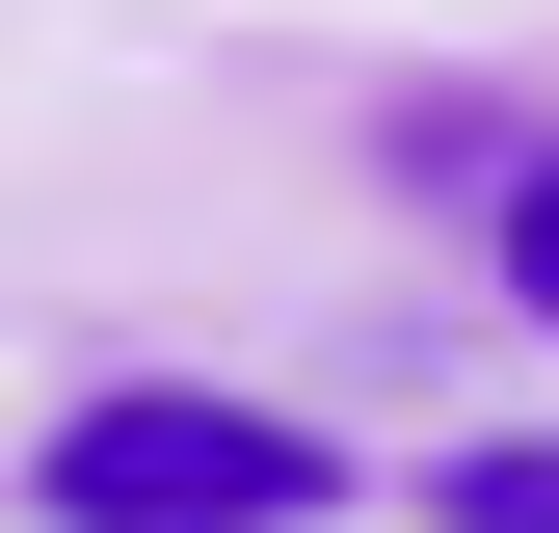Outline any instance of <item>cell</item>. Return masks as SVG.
Masks as SVG:
<instances>
[{"label":"cell","mask_w":559,"mask_h":533,"mask_svg":"<svg viewBox=\"0 0 559 533\" xmlns=\"http://www.w3.org/2000/svg\"><path fill=\"white\" fill-rule=\"evenodd\" d=\"M27 507H53V533H320V507H346V453L294 427V400H214V374H107L81 427L27 453Z\"/></svg>","instance_id":"1"},{"label":"cell","mask_w":559,"mask_h":533,"mask_svg":"<svg viewBox=\"0 0 559 533\" xmlns=\"http://www.w3.org/2000/svg\"><path fill=\"white\" fill-rule=\"evenodd\" d=\"M427 507H453V533H559V427H507V453H453Z\"/></svg>","instance_id":"2"},{"label":"cell","mask_w":559,"mask_h":533,"mask_svg":"<svg viewBox=\"0 0 559 533\" xmlns=\"http://www.w3.org/2000/svg\"><path fill=\"white\" fill-rule=\"evenodd\" d=\"M507 294H533V320H559V161H533V187H507Z\"/></svg>","instance_id":"3"}]
</instances>
